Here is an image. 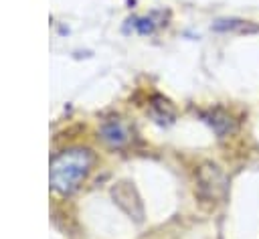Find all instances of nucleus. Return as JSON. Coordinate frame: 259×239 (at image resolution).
<instances>
[{
	"label": "nucleus",
	"instance_id": "nucleus-1",
	"mask_svg": "<svg viewBox=\"0 0 259 239\" xmlns=\"http://www.w3.org/2000/svg\"><path fill=\"white\" fill-rule=\"evenodd\" d=\"M91 168V152L85 148H69L57 154L51 162V188L59 194L73 192L81 180L89 174Z\"/></svg>",
	"mask_w": 259,
	"mask_h": 239
},
{
	"label": "nucleus",
	"instance_id": "nucleus-2",
	"mask_svg": "<svg viewBox=\"0 0 259 239\" xmlns=\"http://www.w3.org/2000/svg\"><path fill=\"white\" fill-rule=\"evenodd\" d=\"M101 138L109 144V146H123L127 140H130V134H127V128L119 122V120H107L103 122L101 126Z\"/></svg>",
	"mask_w": 259,
	"mask_h": 239
}]
</instances>
